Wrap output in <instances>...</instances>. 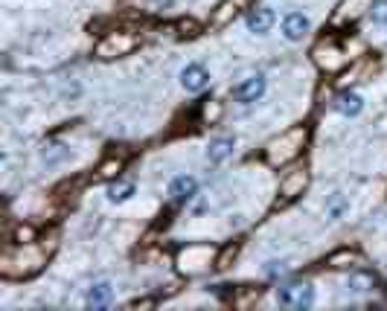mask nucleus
<instances>
[{
	"mask_svg": "<svg viewBox=\"0 0 387 311\" xmlns=\"http://www.w3.org/2000/svg\"><path fill=\"white\" fill-rule=\"evenodd\" d=\"M50 250H44L41 244H9V250L0 259V273L9 280H21V276H32L44 268Z\"/></svg>",
	"mask_w": 387,
	"mask_h": 311,
	"instance_id": "nucleus-1",
	"label": "nucleus"
},
{
	"mask_svg": "<svg viewBox=\"0 0 387 311\" xmlns=\"http://www.w3.org/2000/svg\"><path fill=\"white\" fill-rule=\"evenodd\" d=\"M306 140H309V128H306V125H297L292 131H285V134H280L277 140L268 143L265 160L271 163V166H285V163H292L294 157H300Z\"/></svg>",
	"mask_w": 387,
	"mask_h": 311,
	"instance_id": "nucleus-2",
	"label": "nucleus"
},
{
	"mask_svg": "<svg viewBox=\"0 0 387 311\" xmlns=\"http://www.w3.org/2000/svg\"><path fill=\"white\" fill-rule=\"evenodd\" d=\"M210 265H216V250L210 244H187L178 253V271L187 276H198Z\"/></svg>",
	"mask_w": 387,
	"mask_h": 311,
	"instance_id": "nucleus-3",
	"label": "nucleus"
},
{
	"mask_svg": "<svg viewBox=\"0 0 387 311\" xmlns=\"http://www.w3.org/2000/svg\"><path fill=\"white\" fill-rule=\"evenodd\" d=\"M140 44V35L137 32H128V29H120V32H108V35L96 44V56L100 58H117V56H128Z\"/></svg>",
	"mask_w": 387,
	"mask_h": 311,
	"instance_id": "nucleus-4",
	"label": "nucleus"
},
{
	"mask_svg": "<svg viewBox=\"0 0 387 311\" xmlns=\"http://www.w3.org/2000/svg\"><path fill=\"white\" fill-rule=\"evenodd\" d=\"M277 303L280 305H294V308H309L315 303V291L306 282H294V285H283L277 291Z\"/></svg>",
	"mask_w": 387,
	"mask_h": 311,
	"instance_id": "nucleus-5",
	"label": "nucleus"
},
{
	"mask_svg": "<svg viewBox=\"0 0 387 311\" xmlns=\"http://www.w3.org/2000/svg\"><path fill=\"white\" fill-rule=\"evenodd\" d=\"M253 0H221L216 6V12L210 15V29H224L228 24H233L239 18L242 9H248Z\"/></svg>",
	"mask_w": 387,
	"mask_h": 311,
	"instance_id": "nucleus-6",
	"label": "nucleus"
},
{
	"mask_svg": "<svg viewBox=\"0 0 387 311\" xmlns=\"http://www.w3.org/2000/svg\"><path fill=\"white\" fill-rule=\"evenodd\" d=\"M306 184H309V172H306V169L288 172V175L283 177V184H280V201H277V207H280V204H288V201H294L297 195H303Z\"/></svg>",
	"mask_w": 387,
	"mask_h": 311,
	"instance_id": "nucleus-7",
	"label": "nucleus"
},
{
	"mask_svg": "<svg viewBox=\"0 0 387 311\" xmlns=\"http://www.w3.org/2000/svg\"><path fill=\"white\" fill-rule=\"evenodd\" d=\"M370 9V0H344L338 12L332 15V26H347V24H356L358 18H364Z\"/></svg>",
	"mask_w": 387,
	"mask_h": 311,
	"instance_id": "nucleus-8",
	"label": "nucleus"
},
{
	"mask_svg": "<svg viewBox=\"0 0 387 311\" xmlns=\"http://www.w3.org/2000/svg\"><path fill=\"white\" fill-rule=\"evenodd\" d=\"M262 93H265V79L262 76H251V79L242 81V85L233 88V99L239 105H251V102L260 99Z\"/></svg>",
	"mask_w": 387,
	"mask_h": 311,
	"instance_id": "nucleus-9",
	"label": "nucleus"
},
{
	"mask_svg": "<svg viewBox=\"0 0 387 311\" xmlns=\"http://www.w3.org/2000/svg\"><path fill=\"white\" fill-rule=\"evenodd\" d=\"M196 192H198V181H196V177H189V175L175 177V181L169 184V198H172V204H187V201L196 198Z\"/></svg>",
	"mask_w": 387,
	"mask_h": 311,
	"instance_id": "nucleus-10",
	"label": "nucleus"
},
{
	"mask_svg": "<svg viewBox=\"0 0 387 311\" xmlns=\"http://www.w3.org/2000/svg\"><path fill=\"white\" fill-rule=\"evenodd\" d=\"M315 61H317L324 70H338V67H341V64L347 61V53L341 50V47H335V44L329 41V44H320L317 50H315Z\"/></svg>",
	"mask_w": 387,
	"mask_h": 311,
	"instance_id": "nucleus-11",
	"label": "nucleus"
},
{
	"mask_svg": "<svg viewBox=\"0 0 387 311\" xmlns=\"http://www.w3.org/2000/svg\"><path fill=\"white\" fill-rule=\"evenodd\" d=\"M207 81H210V76H207V70L201 67V64H187V67L181 70V85H184L189 93L204 90Z\"/></svg>",
	"mask_w": 387,
	"mask_h": 311,
	"instance_id": "nucleus-12",
	"label": "nucleus"
},
{
	"mask_svg": "<svg viewBox=\"0 0 387 311\" xmlns=\"http://www.w3.org/2000/svg\"><path fill=\"white\" fill-rule=\"evenodd\" d=\"M283 32H285V38H288V41H300V38L306 35V32H309V21H306V15H300V12L285 15Z\"/></svg>",
	"mask_w": 387,
	"mask_h": 311,
	"instance_id": "nucleus-13",
	"label": "nucleus"
},
{
	"mask_svg": "<svg viewBox=\"0 0 387 311\" xmlns=\"http://www.w3.org/2000/svg\"><path fill=\"white\" fill-rule=\"evenodd\" d=\"M358 262H361V256H358L356 250L344 248V250H335V253L326 259V265H329V268H335V271H349V268H356Z\"/></svg>",
	"mask_w": 387,
	"mask_h": 311,
	"instance_id": "nucleus-14",
	"label": "nucleus"
},
{
	"mask_svg": "<svg viewBox=\"0 0 387 311\" xmlns=\"http://www.w3.org/2000/svg\"><path fill=\"white\" fill-rule=\"evenodd\" d=\"M111 297H114V288H111V282H96L88 291V305L90 308H105L111 303Z\"/></svg>",
	"mask_w": 387,
	"mask_h": 311,
	"instance_id": "nucleus-15",
	"label": "nucleus"
},
{
	"mask_svg": "<svg viewBox=\"0 0 387 311\" xmlns=\"http://www.w3.org/2000/svg\"><path fill=\"white\" fill-rule=\"evenodd\" d=\"M274 24V12L271 9H253L248 15V29L256 32V35H262V32H268Z\"/></svg>",
	"mask_w": 387,
	"mask_h": 311,
	"instance_id": "nucleus-16",
	"label": "nucleus"
},
{
	"mask_svg": "<svg viewBox=\"0 0 387 311\" xmlns=\"http://www.w3.org/2000/svg\"><path fill=\"white\" fill-rule=\"evenodd\" d=\"M335 108L344 113V117H356V113H361V108H364V99L358 93H341L338 96V102H335Z\"/></svg>",
	"mask_w": 387,
	"mask_h": 311,
	"instance_id": "nucleus-17",
	"label": "nucleus"
},
{
	"mask_svg": "<svg viewBox=\"0 0 387 311\" xmlns=\"http://www.w3.org/2000/svg\"><path fill=\"white\" fill-rule=\"evenodd\" d=\"M230 154H233V140H230V137H221V140H216V143H210V149H207L210 163H224Z\"/></svg>",
	"mask_w": 387,
	"mask_h": 311,
	"instance_id": "nucleus-18",
	"label": "nucleus"
},
{
	"mask_svg": "<svg viewBox=\"0 0 387 311\" xmlns=\"http://www.w3.org/2000/svg\"><path fill=\"white\" fill-rule=\"evenodd\" d=\"M123 166H125V160H123V157H117V154H111L108 160H102V163H100V169H96V175H100L102 181H111V177H117V175L123 172Z\"/></svg>",
	"mask_w": 387,
	"mask_h": 311,
	"instance_id": "nucleus-19",
	"label": "nucleus"
},
{
	"mask_svg": "<svg viewBox=\"0 0 387 311\" xmlns=\"http://www.w3.org/2000/svg\"><path fill=\"white\" fill-rule=\"evenodd\" d=\"M134 195V184H128V181H123V184H114L111 186V192H108V198L114 201V204H123V201H128Z\"/></svg>",
	"mask_w": 387,
	"mask_h": 311,
	"instance_id": "nucleus-20",
	"label": "nucleus"
},
{
	"mask_svg": "<svg viewBox=\"0 0 387 311\" xmlns=\"http://www.w3.org/2000/svg\"><path fill=\"white\" fill-rule=\"evenodd\" d=\"M9 241H12V244H32V241H35V227L18 224V227H15V233H12Z\"/></svg>",
	"mask_w": 387,
	"mask_h": 311,
	"instance_id": "nucleus-21",
	"label": "nucleus"
},
{
	"mask_svg": "<svg viewBox=\"0 0 387 311\" xmlns=\"http://www.w3.org/2000/svg\"><path fill=\"white\" fill-rule=\"evenodd\" d=\"M201 120H204V125H216L219 120H221V102H204V108H201Z\"/></svg>",
	"mask_w": 387,
	"mask_h": 311,
	"instance_id": "nucleus-22",
	"label": "nucleus"
},
{
	"mask_svg": "<svg viewBox=\"0 0 387 311\" xmlns=\"http://www.w3.org/2000/svg\"><path fill=\"white\" fill-rule=\"evenodd\" d=\"M236 256H239V244L233 241V244H228V248H224V250L216 256V268H219V271H228L230 262H233Z\"/></svg>",
	"mask_w": 387,
	"mask_h": 311,
	"instance_id": "nucleus-23",
	"label": "nucleus"
},
{
	"mask_svg": "<svg viewBox=\"0 0 387 311\" xmlns=\"http://www.w3.org/2000/svg\"><path fill=\"white\" fill-rule=\"evenodd\" d=\"M175 29H178V35H181V38H196L198 32H201V24H198V21H192V18H184V21L175 24Z\"/></svg>",
	"mask_w": 387,
	"mask_h": 311,
	"instance_id": "nucleus-24",
	"label": "nucleus"
},
{
	"mask_svg": "<svg viewBox=\"0 0 387 311\" xmlns=\"http://www.w3.org/2000/svg\"><path fill=\"white\" fill-rule=\"evenodd\" d=\"M370 285H373V276H367V273H356V276H349V291L364 294Z\"/></svg>",
	"mask_w": 387,
	"mask_h": 311,
	"instance_id": "nucleus-25",
	"label": "nucleus"
},
{
	"mask_svg": "<svg viewBox=\"0 0 387 311\" xmlns=\"http://www.w3.org/2000/svg\"><path fill=\"white\" fill-rule=\"evenodd\" d=\"M265 273H268V276H283L285 268L280 265V262H271V268H265Z\"/></svg>",
	"mask_w": 387,
	"mask_h": 311,
	"instance_id": "nucleus-26",
	"label": "nucleus"
},
{
	"mask_svg": "<svg viewBox=\"0 0 387 311\" xmlns=\"http://www.w3.org/2000/svg\"><path fill=\"white\" fill-rule=\"evenodd\" d=\"M155 305V300H134L132 303V308H152Z\"/></svg>",
	"mask_w": 387,
	"mask_h": 311,
	"instance_id": "nucleus-27",
	"label": "nucleus"
},
{
	"mask_svg": "<svg viewBox=\"0 0 387 311\" xmlns=\"http://www.w3.org/2000/svg\"><path fill=\"white\" fill-rule=\"evenodd\" d=\"M152 3H157V6H172V0H152Z\"/></svg>",
	"mask_w": 387,
	"mask_h": 311,
	"instance_id": "nucleus-28",
	"label": "nucleus"
},
{
	"mask_svg": "<svg viewBox=\"0 0 387 311\" xmlns=\"http://www.w3.org/2000/svg\"><path fill=\"white\" fill-rule=\"evenodd\" d=\"M384 24H387V21H384Z\"/></svg>",
	"mask_w": 387,
	"mask_h": 311,
	"instance_id": "nucleus-29",
	"label": "nucleus"
}]
</instances>
